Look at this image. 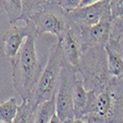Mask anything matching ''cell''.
Instances as JSON below:
<instances>
[{
    "instance_id": "1",
    "label": "cell",
    "mask_w": 123,
    "mask_h": 123,
    "mask_svg": "<svg viewBox=\"0 0 123 123\" xmlns=\"http://www.w3.org/2000/svg\"><path fill=\"white\" fill-rule=\"evenodd\" d=\"M37 37L29 36L11 61L12 80L16 92L22 99H30L42 74L43 65L37 53Z\"/></svg>"
},
{
    "instance_id": "2",
    "label": "cell",
    "mask_w": 123,
    "mask_h": 123,
    "mask_svg": "<svg viewBox=\"0 0 123 123\" xmlns=\"http://www.w3.org/2000/svg\"><path fill=\"white\" fill-rule=\"evenodd\" d=\"M62 63V48L60 40H58L49 50L47 62L42 71V74L31 97V102L35 109L39 104L44 102L55 96L59 84Z\"/></svg>"
},
{
    "instance_id": "3",
    "label": "cell",
    "mask_w": 123,
    "mask_h": 123,
    "mask_svg": "<svg viewBox=\"0 0 123 123\" xmlns=\"http://www.w3.org/2000/svg\"><path fill=\"white\" fill-rule=\"evenodd\" d=\"M26 25L32 26L37 37L48 33L62 38L68 28L66 14L56 4V0H42L37 12L31 17Z\"/></svg>"
},
{
    "instance_id": "4",
    "label": "cell",
    "mask_w": 123,
    "mask_h": 123,
    "mask_svg": "<svg viewBox=\"0 0 123 123\" xmlns=\"http://www.w3.org/2000/svg\"><path fill=\"white\" fill-rule=\"evenodd\" d=\"M78 71L63 60L60 71L59 84L55 94V114L61 121L74 118L73 92Z\"/></svg>"
},
{
    "instance_id": "5",
    "label": "cell",
    "mask_w": 123,
    "mask_h": 123,
    "mask_svg": "<svg viewBox=\"0 0 123 123\" xmlns=\"http://www.w3.org/2000/svg\"><path fill=\"white\" fill-rule=\"evenodd\" d=\"M109 1L110 0H97L88 7H78L71 13L66 14L68 26L81 29L98 24L105 14L109 11Z\"/></svg>"
},
{
    "instance_id": "6",
    "label": "cell",
    "mask_w": 123,
    "mask_h": 123,
    "mask_svg": "<svg viewBox=\"0 0 123 123\" xmlns=\"http://www.w3.org/2000/svg\"><path fill=\"white\" fill-rule=\"evenodd\" d=\"M110 9L96 25L79 30L82 52L93 47H105L109 42V32L111 23Z\"/></svg>"
},
{
    "instance_id": "7",
    "label": "cell",
    "mask_w": 123,
    "mask_h": 123,
    "mask_svg": "<svg viewBox=\"0 0 123 123\" xmlns=\"http://www.w3.org/2000/svg\"><path fill=\"white\" fill-rule=\"evenodd\" d=\"M31 35L37 37L32 26L26 25L25 27H20L16 24L11 25L10 29L3 34L2 40L4 44V53L10 62L18 53L26 37Z\"/></svg>"
},
{
    "instance_id": "8",
    "label": "cell",
    "mask_w": 123,
    "mask_h": 123,
    "mask_svg": "<svg viewBox=\"0 0 123 123\" xmlns=\"http://www.w3.org/2000/svg\"><path fill=\"white\" fill-rule=\"evenodd\" d=\"M59 40L61 43L64 62L78 71L80 58L82 55V45L79 30L68 26L62 38Z\"/></svg>"
},
{
    "instance_id": "9",
    "label": "cell",
    "mask_w": 123,
    "mask_h": 123,
    "mask_svg": "<svg viewBox=\"0 0 123 123\" xmlns=\"http://www.w3.org/2000/svg\"><path fill=\"white\" fill-rule=\"evenodd\" d=\"M88 100V92L84 88L83 81L76 79L74 92H73V109H74V118L81 119L83 117L84 111L87 105Z\"/></svg>"
},
{
    "instance_id": "10",
    "label": "cell",
    "mask_w": 123,
    "mask_h": 123,
    "mask_svg": "<svg viewBox=\"0 0 123 123\" xmlns=\"http://www.w3.org/2000/svg\"><path fill=\"white\" fill-rule=\"evenodd\" d=\"M106 53V65L107 72L112 78H123V53L105 47Z\"/></svg>"
},
{
    "instance_id": "11",
    "label": "cell",
    "mask_w": 123,
    "mask_h": 123,
    "mask_svg": "<svg viewBox=\"0 0 123 123\" xmlns=\"http://www.w3.org/2000/svg\"><path fill=\"white\" fill-rule=\"evenodd\" d=\"M55 114V96L50 99L39 104L35 110L34 123H49Z\"/></svg>"
},
{
    "instance_id": "12",
    "label": "cell",
    "mask_w": 123,
    "mask_h": 123,
    "mask_svg": "<svg viewBox=\"0 0 123 123\" xmlns=\"http://www.w3.org/2000/svg\"><path fill=\"white\" fill-rule=\"evenodd\" d=\"M35 110L30 99H22V104L18 105L12 123H34Z\"/></svg>"
},
{
    "instance_id": "13",
    "label": "cell",
    "mask_w": 123,
    "mask_h": 123,
    "mask_svg": "<svg viewBox=\"0 0 123 123\" xmlns=\"http://www.w3.org/2000/svg\"><path fill=\"white\" fill-rule=\"evenodd\" d=\"M0 7H2L5 10L10 25H14L19 21L22 14L21 0H4V1H0Z\"/></svg>"
},
{
    "instance_id": "14",
    "label": "cell",
    "mask_w": 123,
    "mask_h": 123,
    "mask_svg": "<svg viewBox=\"0 0 123 123\" xmlns=\"http://www.w3.org/2000/svg\"><path fill=\"white\" fill-rule=\"evenodd\" d=\"M18 109L17 98H11L0 104V123H12Z\"/></svg>"
},
{
    "instance_id": "15",
    "label": "cell",
    "mask_w": 123,
    "mask_h": 123,
    "mask_svg": "<svg viewBox=\"0 0 123 123\" xmlns=\"http://www.w3.org/2000/svg\"><path fill=\"white\" fill-rule=\"evenodd\" d=\"M109 9L111 19L123 18V1L122 0H111L109 1Z\"/></svg>"
},
{
    "instance_id": "16",
    "label": "cell",
    "mask_w": 123,
    "mask_h": 123,
    "mask_svg": "<svg viewBox=\"0 0 123 123\" xmlns=\"http://www.w3.org/2000/svg\"><path fill=\"white\" fill-rule=\"evenodd\" d=\"M80 0H56V4L65 13H71L79 7Z\"/></svg>"
},
{
    "instance_id": "17",
    "label": "cell",
    "mask_w": 123,
    "mask_h": 123,
    "mask_svg": "<svg viewBox=\"0 0 123 123\" xmlns=\"http://www.w3.org/2000/svg\"><path fill=\"white\" fill-rule=\"evenodd\" d=\"M97 0H80V3H79V7L80 8H83V7H88L92 4H94Z\"/></svg>"
},
{
    "instance_id": "18",
    "label": "cell",
    "mask_w": 123,
    "mask_h": 123,
    "mask_svg": "<svg viewBox=\"0 0 123 123\" xmlns=\"http://www.w3.org/2000/svg\"><path fill=\"white\" fill-rule=\"evenodd\" d=\"M62 123H89L87 121H84L82 119H77V118H72V119H67L65 121H62Z\"/></svg>"
},
{
    "instance_id": "19",
    "label": "cell",
    "mask_w": 123,
    "mask_h": 123,
    "mask_svg": "<svg viewBox=\"0 0 123 123\" xmlns=\"http://www.w3.org/2000/svg\"><path fill=\"white\" fill-rule=\"evenodd\" d=\"M49 123H62V121H61V120L58 118V116H57L56 114H54L52 117H51Z\"/></svg>"
}]
</instances>
